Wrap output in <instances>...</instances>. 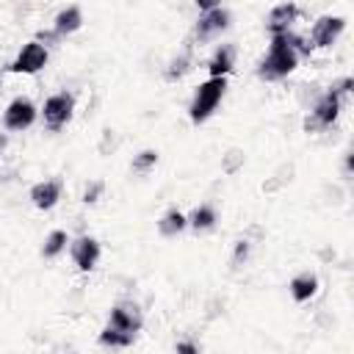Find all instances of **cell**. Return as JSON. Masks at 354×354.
I'll use <instances>...</instances> for the list:
<instances>
[{
    "mask_svg": "<svg viewBox=\"0 0 354 354\" xmlns=\"http://www.w3.org/2000/svg\"><path fill=\"white\" fill-rule=\"evenodd\" d=\"M310 44H307V39L304 36H299V33H293V30H288V33H279V36H271V47H268V53L260 58V64H257V77L260 80H266V83H271V80H282V77H288L296 66H299V58L301 55H310Z\"/></svg>",
    "mask_w": 354,
    "mask_h": 354,
    "instance_id": "obj_1",
    "label": "cell"
},
{
    "mask_svg": "<svg viewBox=\"0 0 354 354\" xmlns=\"http://www.w3.org/2000/svg\"><path fill=\"white\" fill-rule=\"evenodd\" d=\"M227 91V77H207L205 83L196 86L194 97H191V105H188V116L194 124H202L213 116V111L218 108L221 97Z\"/></svg>",
    "mask_w": 354,
    "mask_h": 354,
    "instance_id": "obj_2",
    "label": "cell"
},
{
    "mask_svg": "<svg viewBox=\"0 0 354 354\" xmlns=\"http://www.w3.org/2000/svg\"><path fill=\"white\" fill-rule=\"evenodd\" d=\"M340 108H343V97H340L335 88H326V91L315 100L310 116L304 119V130L315 133V130H326V127H332V124L337 122V116H340Z\"/></svg>",
    "mask_w": 354,
    "mask_h": 354,
    "instance_id": "obj_3",
    "label": "cell"
},
{
    "mask_svg": "<svg viewBox=\"0 0 354 354\" xmlns=\"http://www.w3.org/2000/svg\"><path fill=\"white\" fill-rule=\"evenodd\" d=\"M75 113V94L72 91H58V94H50L44 100V108H41V119H44V127L47 130H61Z\"/></svg>",
    "mask_w": 354,
    "mask_h": 354,
    "instance_id": "obj_4",
    "label": "cell"
},
{
    "mask_svg": "<svg viewBox=\"0 0 354 354\" xmlns=\"http://www.w3.org/2000/svg\"><path fill=\"white\" fill-rule=\"evenodd\" d=\"M47 61H50V50L41 41L33 39V41L22 44L17 58L8 64V72H14V75H36V72H41L47 66Z\"/></svg>",
    "mask_w": 354,
    "mask_h": 354,
    "instance_id": "obj_5",
    "label": "cell"
},
{
    "mask_svg": "<svg viewBox=\"0 0 354 354\" xmlns=\"http://www.w3.org/2000/svg\"><path fill=\"white\" fill-rule=\"evenodd\" d=\"M36 116H39V111L28 97H14L3 111V127L11 133H22L36 122Z\"/></svg>",
    "mask_w": 354,
    "mask_h": 354,
    "instance_id": "obj_6",
    "label": "cell"
},
{
    "mask_svg": "<svg viewBox=\"0 0 354 354\" xmlns=\"http://www.w3.org/2000/svg\"><path fill=\"white\" fill-rule=\"evenodd\" d=\"M80 25H83V11H80V6H66V8H61V11L55 14L53 30H50V33H39L36 41H44V47H47V41H53V39H66V36H72L75 30H80Z\"/></svg>",
    "mask_w": 354,
    "mask_h": 354,
    "instance_id": "obj_7",
    "label": "cell"
},
{
    "mask_svg": "<svg viewBox=\"0 0 354 354\" xmlns=\"http://www.w3.org/2000/svg\"><path fill=\"white\" fill-rule=\"evenodd\" d=\"M230 28V11L221 8V6H213L210 11H202L196 25H194V39L202 44V41H210L213 36H218L221 30Z\"/></svg>",
    "mask_w": 354,
    "mask_h": 354,
    "instance_id": "obj_8",
    "label": "cell"
},
{
    "mask_svg": "<svg viewBox=\"0 0 354 354\" xmlns=\"http://www.w3.org/2000/svg\"><path fill=\"white\" fill-rule=\"evenodd\" d=\"M343 30H346V19L343 17H332V14L318 17L313 30H310V47L326 50V47H332L343 36Z\"/></svg>",
    "mask_w": 354,
    "mask_h": 354,
    "instance_id": "obj_9",
    "label": "cell"
},
{
    "mask_svg": "<svg viewBox=\"0 0 354 354\" xmlns=\"http://www.w3.org/2000/svg\"><path fill=\"white\" fill-rule=\"evenodd\" d=\"M108 326H113V329H119V332H127V335H138L141 326H144V313H141L138 304H133V301H122V304L111 307Z\"/></svg>",
    "mask_w": 354,
    "mask_h": 354,
    "instance_id": "obj_10",
    "label": "cell"
},
{
    "mask_svg": "<svg viewBox=\"0 0 354 354\" xmlns=\"http://www.w3.org/2000/svg\"><path fill=\"white\" fill-rule=\"evenodd\" d=\"M69 252H72V263H75L80 271H91V268L97 266L102 249H100V241H97V238H91V235H80V238L72 241Z\"/></svg>",
    "mask_w": 354,
    "mask_h": 354,
    "instance_id": "obj_11",
    "label": "cell"
},
{
    "mask_svg": "<svg viewBox=\"0 0 354 354\" xmlns=\"http://www.w3.org/2000/svg\"><path fill=\"white\" fill-rule=\"evenodd\" d=\"M296 19H299V6H296V3H279V6H274V8L268 11L266 30H268V36L288 33Z\"/></svg>",
    "mask_w": 354,
    "mask_h": 354,
    "instance_id": "obj_12",
    "label": "cell"
},
{
    "mask_svg": "<svg viewBox=\"0 0 354 354\" xmlns=\"http://www.w3.org/2000/svg\"><path fill=\"white\" fill-rule=\"evenodd\" d=\"M61 199V183L58 180H44V183H36L30 188V202L33 207L39 210H53Z\"/></svg>",
    "mask_w": 354,
    "mask_h": 354,
    "instance_id": "obj_13",
    "label": "cell"
},
{
    "mask_svg": "<svg viewBox=\"0 0 354 354\" xmlns=\"http://www.w3.org/2000/svg\"><path fill=\"white\" fill-rule=\"evenodd\" d=\"M232 66H235V44H218L207 61L210 77H227L232 72Z\"/></svg>",
    "mask_w": 354,
    "mask_h": 354,
    "instance_id": "obj_14",
    "label": "cell"
},
{
    "mask_svg": "<svg viewBox=\"0 0 354 354\" xmlns=\"http://www.w3.org/2000/svg\"><path fill=\"white\" fill-rule=\"evenodd\" d=\"M290 296H293V301L296 304H304V301H310L315 293H318V277L315 274H310V271H304V274H296L293 279H290Z\"/></svg>",
    "mask_w": 354,
    "mask_h": 354,
    "instance_id": "obj_15",
    "label": "cell"
},
{
    "mask_svg": "<svg viewBox=\"0 0 354 354\" xmlns=\"http://www.w3.org/2000/svg\"><path fill=\"white\" fill-rule=\"evenodd\" d=\"M185 227H188V218H185V213H180L177 207L166 210V213L160 216V221H158V232H160L163 238H174V235H180Z\"/></svg>",
    "mask_w": 354,
    "mask_h": 354,
    "instance_id": "obj_16",
    "label": "cell"
},
{
    "mask_svg": "<svg viewBox=\"0 0 354 354\" xmlns=\"http://www.w3.org/2000/svg\"><path fill=\"white\" fill-rule=\"evenodd\" d=\"M185 218H188V227H191L194 232H205V230H210V227L216 224V210H213L210 205H199V207H194Z\"/></svg>",
    "mask_w": 354,
    "mask_h": 354,
    "instance_id": "obj_17",
    "label": "cell"
},
{
    "mask_svg": "<svg viewBox=\"0 0 354 354\" xmlns=\"http://www.w3.org/2000/svg\"><path fill=\"white\" fill-rule=\"evenodd\" d=\"M97 340H100V346H105V348H127V346H133L136 335L119 332V329H113V326H105Z\"/></svg>",
    "mask_w": 354,
    "mask_h": 354,
    "instance_id": "obj_18",
    "label": "cell"
},
{
    "mask_svg": "<svg viewBox=\"0 0 354 354\" xmlns=\"http://www.w3.org/2000/svg\"><path fill=\"white\" fill-rule=\"evenodd\" d=\"M66 243H69V235H66L64 230H53V232L44 238V243H41V257H47V260L58 257V254L66 249Z\"/></svg>",
    "mask_w": 354,
    "mask_h": 354,
    "instance_id": "obj_19",
    "label": "cell"
},
{
    "mask_svg": "<svg viewBox=\"0 0 354 354\" xmlns=\"http://www.w3.org/2000/svg\"><path fill=\"white\" fill-rule=\"evenodd\" d=\"M191 72V55L188 53H180L177 58H171V64H169V69H166V77L169 80H180L183 75H188Z\"/></svg>",
    "mask_w": 354,
    "mask_h": 354,
    "instance_id": "obj_20",
    "label": "cell"
},
{
    "mask_svg": "<svg viewBox=\"0 0 354 354\" xmlns=\"http://www.w3.org/2000/svg\"><path fill=\"white\" fill-rule=\"evenodd\" d=\"M155 163H158V152H155V149H144V152H138V155L133 158V171L144 174V171H149Z\"/></svg>",
    "mask_w": 354,
    "mask_h": 354,
    "instance_id": "obj_21",
    "label": "cell"
},
{
    "mask_svg": "<svg viewBox=\"0 0 354 354\" xmlns=\"http://www.w3.org/2000/svg\"><path fill=\"white\" fill-rule=\"evenodd\" d=\"M174 354H199V346L194 340H177Z\"/></svg>",
    "mask_w": 354,
    "mask_h": 354,
    "instance_id": "obj_22",
    "label": "cell"
},
{
    "mask_svg": "<svg viewBox=\"0 0 354 354\" xmlns=\"http://www.w3.org/2000/svg\"><path fill=\"white\" fill-rule=\"evenodd\" d=\"M102 191V183H94L91 188H86V194H83V202L86 205H91V202H97V194Z\"/></svg>",
    "mask_w": 354,
    "mask_h": 354,
    "instance_id": "obj_23",
    "label": "cell"
},
{
    "mask_svg": "<svg viewBox=\"0 0 354 354\" xmlns=\"http://www.w3.org/2000/svg\"><path fill=\"white\" fill-rule=\"evenodd\" d=\"M230 155H232V158H230V160H227V163H224V171H235V166H238V163H241V160H243V155H241V152H238V149H232V152H230Z\"/></svg>",
    "mask_w": 354,
    "mask_h": 354,
    "instance_id": "obj_24",
    "label": "cell"
},
{
    "mask_svg": "<svg viewBox=\"0 0 354 354\" xmlns=\"http://www.w3.org/2000/svg\"><path fill=\"white\" fill-rule=\"evenodd\" d=\"M246 254H249V241H238V246H235V260H246Z\"/></svg>",
    "mask_w": 354,
    "mask_h": 354,
    "instance_id": "obj_25",
    "label": "cell"
}]
</instances>
